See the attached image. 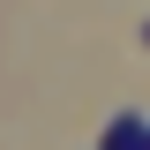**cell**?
<instances>
[{
    "mask_svg": "<svg viewBox=\"0 0 150 150\" xmlns=\"http://www.w3.org/2000/svg\"><path fill=\"white\" fill-rule=\"evenodd\" d=\"M105 143H112V150H135V143H150V120H143V112L112 120V128H105Z\"/></svg>",
    "mask_w": 150,
    "mask_h": 150,
    "instance_id": "obj_1",
    "label": "cell"
}]
</instances>
